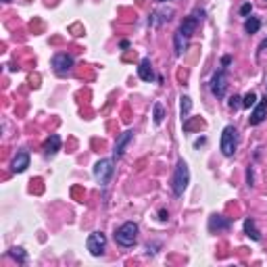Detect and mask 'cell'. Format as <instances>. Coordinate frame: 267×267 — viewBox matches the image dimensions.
<instances>
[{"label":"cell","instance_id":"8fae6325","mask_svg":"<svg viewBox=\"0 0 267 267\" xmlns=\"http://www.w3.org/2000/svg\"><path fill=\"white\" fill-rule=\"evenodd\" d=\"M132 138H134V132L128 130V132H123L119 138H117V144H115V151H113V159H121L123 153H125V148H128V144L132 142Z\"/></svg>","mask_w":267,"mask_h":267},{"label":"cell","instance_id":"2e32d148","mask_svg":"<svg viewBox=\"0 0 267 267\" xmlns=\"http://www.w3.org/2000/svg\"><path fill=\"white\" fill-rule=\"evenodd\" d=\"M186 46H188V38L178 29L174 34V54H176V57H182L184 50H186Z\"/></svg>","mask_w":267,"mask_h":267},{"label":"cell","instance_id":"277c9868","mask_svg":"<svg viewBox=\"0 0 267 267\" xmlns=\"http://www.w3.org/2000/svg\"><path fill=\"white\" fill-rule=\"evenodd\" d=\"M113 176H115V159H100L94 165V178H96L100 186H109Z\"/></svg>","mask_w":267,"mask_h":267},{"label":"cell","instance_id":"484cf974","mask_svg":"<svg viewBox=\"0 0 267 267\" xmlns=\"http://www.w3.org/2000/svg\"><path fill=\"white\" fill-rule=\"evenodd\" d=\"M230 63H232V57H223V59H222V67L227 69V65H230Z\"/></svg>","mask_w":267,"mask_h":267},{"label":"cell","instance_id":"3957f363","mask_svg":"<svg viewBox=\"0 0 267 267\" xmlns=\"http://www.w3.org/2000/svg\"><path fill=\"white\" fill-rule=\"evenodd\" d=\"M219 148H222L223 156H234L238 148V132L234 125H225L222 132V138H219Z\"/></svg>","mask_w":267,"mask_h":267},{"label":"cell","instance_id":"6da1fadb","mask_svg":"<svg viewBox=\"0 0 267 267\" xmlns=\"http://www.w3.org/2000/svg\"><path fill=\"white\" fill-rule=\"evenodd\" d=\"M138 232H140V227H138L136 222H125V223H121L119 227H117L115 242L123 248H130L138 242Z\"/></svg>","mask_w":267,"mask_h":267},{"label":"cell","instance_id":"8992f818","mask_svg":"<svg viewBox=\"0 0 267 267\" xmlns=\"http://www.w3.org/2000/svg\"><path fill=\"white\" fill-rule=\"evenodd\" d=\"M73 65H75V59L67 52H59L52 57V69L57 75H67L73 69Z\"/></svg>","mask_w":267,"mask_h":267},{"label":"cell","instance_id":"f1b7e54d","mask_svg":"<svg viewBox=\"0 0 267 267\" xmlns=\"http://www.w3.org/2000/svg\"><path fill=\"white\" fill-rule=\"evenodd\" d=\"M156 2H167V0H156Z\"/></svg>","mask_w":267,"mask_h":267},{"label":"cell","instance_id":"83f0119b","mask_svg":"<svg viewBox=\"0 0 267 267\" xmlns=\"http://www.w3.org/2000/svg\"><path fill=\"white\" fill-rule=\"evenodd\" d=\"M263 48H267V38H265V40H263L261 44H259V50H263Z\"/></svg>","mask_w":267,"mask_h":267},{"label":"cell","instance_id":"52a82bcc","mask_svg":"<svg viewBox=\"0 0 267 267\" xmlns=\"http://www.w3.org/2000/svg\"><path fill=\"white\" fill-rule=\"evenodd\" d=\"M227 69H219V71L213 75V80H211V92H213L215 98H223L225 92H227Z\"/></svg>","mask_w":267,"mask_h":267},{"label":"cell","instance_id":"d6986e66","mask_svg":"<svg viewBox=\"0 0 267 267\" xmlns=\"http://www.w3.org/2000/svg\"><path fill=\"white\" fill-rule=\"evenodd\" d=\"M153 117H155V125H161L165 121V109L161 103H155L153 107Z\"/></svg>","mask_w":267,"mask_h":267},{"label":"cell","instance_id":"e0dca14e","mask_svg":"<svg viewBox=\"0 0 267 267\" xmlns=\"http://www.w3.org/2000/svg\"><path fill=\"white\" fill-rule=\"evenodd\" d=\"M242 227H245V234L248 238H253L255 242L261 240V232L257 230V223H255V219L253 217H246L245 219V223H242Z\"/></svg>","mask_w":267,"mask_h":267},{"label":"cell","instance_id":"30bf717a","mask_svg":"<svg viewBox=\"0 0 267 267\" xmlns=\"http://www.w3.org/2000/svg\"><path fill=\"white\" fill-rule=\"evenodd\" d=\"M138 75H140V80H142V82H155V80H156L155 69H153V63H151V59H148V57H144L142 61H140Z\"/></svg>","mask_w":267,"mask_h":267},{"label":"cell","instance_id":"ac0fdd59","mask_svg":"<svg viewBox=\"0 0 267 267\" xmlns=\"http://www.w3.org/2000/svg\"><path fill=\"white\" fill-rule=\"evenodd\" d=\"M259 29H261V19H259V17H246V21H245V31H246V34H257Z\"/></svg>","mask_w":267,"mask_h":267},{"label":"cell","instance_id":"5bb4252c","mask_svg":"<svg viewBox=\"0 0 267 267\" xmlns=\"http://www.w3.org/2000/svg\"><path fill=\"white\" fill-rule=\"evenodd\" d=\"M230 219H225L223 215H211L209 217V232H225L230 230Z\"/></svg>","mask_w":267,"mask_h":267},{"label":"cell","instance_id":"9a60e30c","mask_svg":"<svg viewBox=\"0 0 267 267\" xmlns=\"http://www.w3.org/2000/svg\"><path fill=\"white\" fill-rule=\"evenodd\" d=\"M61 151V136L59 134H50V138L44 142V155L46 156H54Z\"/></svg>","mask_w":267,"mask_h":267},{"label":"cell","instance_id":"7402d4cb","mask_svg":"<svg viewBox=\"0 0 267 267\" xmlns=\"http://www.w3.org/2000/svg\"><path fill=\"white\" fill-rule=\"evenodd\" d=\"M257 105V94L255 92H248L245 98H242V107L245 109H253Z\"/></svg>","mask_w":267,"mask_h":267},{"label":"cell","instance_id":"4fadbf2b","mask_svg":"<svg viewBox=\"0 0 267 267\" xmlns=\"http://www.w3.org/2000/svg\"><path fill=\"white\" fill-rule=\"evenodd\" d=\"M27 167H29V153L27 151H19L17 156H15L13 163H11V169L15 171V174H23Z\"/></svg>","mask_w":267,"mask_h":267},{"label":"cell","instance_id":"ffe728a7","mask_svg":"<svg viewBox=\"0 0 267 267\" xmlns=\"http://www.w3.org/2000/svg\"><path fill=\"white\" fill-rule=\"evenodd\" d=\"M190 111H192V100H190V96H182V119H184V121L190 119Z\"/></svg>","mask_w":267,"mask_h":267},{"label":"cell","instance_id":"f546056e","mask_svg":"<svg viewBox=\"0 0 267 267\" xmlns=\"http://www.w3.org/2000/svg\"><path fill=\"white\" fill-rule=\"evenodd\" d=\"M265 92H267V84H265Z\"/></svg>","mask_w":267,"mask_h":267},{"label":"cell","instance_id":"ba28073f","mask_svg":"<svg viewBox=\"0 0 267 267\" xmlns=\"http://www.w3.org/2000/svg\"><path fill=\"white\" fill-rule=\"evenodd\" d=\"M171 17H174V9H156L153 15H151V19H148V25L151 27H161L163 23H167Z\"/></svg>","mask_w":267,"mask_h":267},{"label":"cell","instance_id":"7a4b0ae2","mask_svg":"<svg viewBox=\"0 0 267 267\" xmlns=\"http://www.w3.org/2000/svg\"><path fill=\"white\" fill-rule=\"evenodd\" d=\"M188 184H190V169H188V163L184 159H179L176 165L174 178H171V190L176 196H182L186 192Z\"/></svg>","mask_w":267,"mask_h":267},{"label":"cell","instance_id":"5b68a950","mask_svg":"<svg viewBox=\"0 0 267 267\" xmlns=\"http://www.w3.org/2000/svg\"><path fill=\"white\" fill-rule=\"evenodd\" d=\"M86 248L90 250L92 257H103L107 248V236L103 232H92L88 240H86Z\"/></svg>","mask_w":267,"mask_h":267},{"label":"cell","instance_id":"9c48e42d","mask_svg":"<svg viewBox=\"0 0 267 267\" xmlns=\"http://www.w3.org/2000/svg\"><path fill=\"white\" fill-rule=\"evenodd\" d=\"M265 117H267V96L261 100V103H257L253 107V113H250V117H248V123L250 125H259V123L265 121Z\"/></svg>","mask_w":267,"mask_h":267},{"label":"cell","instance_id":"7c38bea8","mask_svg":"<svg viewBox=\"0 0 267 267\" xmlns=\"http://www.w3.org/2000/svg\"><path fill=\"white\" fill-rule=\"evenodd\" d=\"M199 21H200V17H199L196 13H192L190 17H186V19L182 21V25H179V31H182V34L188 38V40H190L192 34L196 31V27H199Z\"/></svg>","mask_w":267,"mask_h":267},{"label":"cell","instance_id":"44dd1931","mask_svg":"<svg viewBox=\"0 0 267 267\" xmlns=\"http://www.w3.org/2000/svg\"><path fill=\"white\" fill-rule=\"evenodd\" d=\"M9 255L15 259V261H19V263H25V261H27V255H25V250H23V248H17V246H15V248H11Z\"/></svg>","mask_w":267,"mask_h":267},{"label":"cell","instance_id":"d4e9b609","mask_svg":"<svg viewBox=\"0 0 267 267\" xmlns=\"http://www.w3.org/2000/svg\"><path fill=\"white\" fill-rule=\"evenodd\" d=\"M167 217H169V213H167L165 209H161V211H159V219H161V222H167Z\"/></svg>","mask_w":267,"mask_h":267},{"label":"cell","instance_id":"cb8c5ba5","mask_svg":"<svg viewBox=\"0 0 267 267\" xmlns=\"http://www.w3.org/2000/svg\"><path fill=\"white\" fill-rule=\"evenodd\" d=\"M250 11H253V6H250V4L246 2V4H242V9H240V15H242V17H248V15H250Z\"/></svg>","mask_w":267,"mask_h":267},{"label":"cell","instance_id":"4316f807","mask_svg":"<svg viewBox=\"0 0 267 267\" xmlns=\"http://www.w3.org/2000/svg\"><path fill=\"white\" fill-rule=\"evenodd\" d=\"M248 186H253V169H248Z\"/></svg>","mask_w":267,"mask_h":267},{"label":"cell","instance_id":"603a6c76","mask_svg":"<svg viewBox=\"0 0 267 267\" xmlns=\"http://www.w3.org/2000/svg\"><path fill=\"white\" fill-rule=\"evenodd\" d=\"M242 107V98L240 96H232L230 98V109H234V111H236V109H240Z\"/></svg>","mask_w":267,"mask_h":267}]
</instances>
